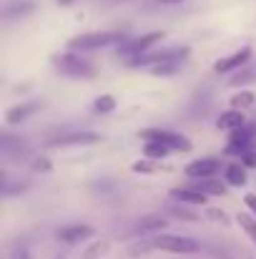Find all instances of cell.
I'll list each match as a JSON object with an SVG mask.
<instances>
[{"instance_id":"obj_1","label":"cell","mask_w":256,"mask_h":259,"mask_svg":"<svg viewBox=\"0 0 256 259\" xmlns=\"http://www.w3.org/2000/svg\"><path fill=\"white\" fill-rule=\"evenodd\" d=\"M50 66L56 68V73L58 76H63V78H76V81H88V78H93L95 76V66L83 58V56H78L76 51H68V53H56L53 58H50Z\"/></svg>"},{"instance_id":"obj_2","label":"cell","mask_w":256,"mask_h":259,"mask_svg":"<svg viewBox=\"0 0 256 259\" xmlns=\"http://www.w3.org/2000/svg\"><path fill=\"white\" fill-rule=\"evenodd\" d=\"M128 35L121 30H98V33H81L76 38L68 40V51L76 53H88V51H98V48H111L123 43Z\"/></svg>"},{"instance_id":"obj_3","label":"cell","mask_w":256,"mask_h":259,"mask_svg":"<svg viewBox=\"0 0 256 259\" xmlns=\"http://www.w3.org/2000/svg\"><path fill=\"white\" fill-rule=\"evenodd\" d=\"M148 247L151 249H161L171 254H196L201 249V244L191 237H181V234H148Z\"/></svg>"},{"instance_id":"obj_4","label":"cell","mask_w":256,"mask_h":259,"mask_svg":"<svg viewBox=\"0 0 256 259\" xmlns=\"http://www.w3.org/2000/svg\"><path fill=\"white\" fill-rule=\"evenodd\" d=\"M164 35H166L164 30H151V33H143V35H136V38H126L123 43H118V56L131 61L141 53H148L156 43L164 40Z\"/></svg>"},{"instance_id":"obj_5","label":"cell","mask_w":256,"mask_h":259,"mask_svg":"<svg viewBox=\"0 0 256 259\" xmlns=\"http://www.w3.org/2000/svg\"><path fill=\"white\" fill-rule=\"evenodd\" d=\"M188 53H191V48L188 46H181V48H164V51H148V53H141V56H136V58H131V61H126L131 68H153V66H159V63H164V61H171V58H188Z\"/></svg>"},{"instance_id":"obj_6","label":"cell","mask_w":256,"mask_h":259,"mask_svg":"<svg viewBox=\"0 0 256 259\" xmlns=\"http://www.w3.org/2000/svg\"><path fill=\"white\" fill-rule=\"evenodd\" d=\"M256 141V123H244L234 131H229V144L224 149L226 156H244Z\"/></svg>"},{"instance_id":"obj_7","label":"cell","mask_w":256,"mask_h":259,"mask_svg":"<svg viewBox=\"0 0 256 259\" xmlns=\"http://www.w3.org/2000/svg\"><path fill=\"white\" fill-rule=\"evenodd\" d=\"M138 136H141L143 141H148V139L164 141L173 151H191V149H193V144H191L183 134H176V131H169V128H141Z\"/></svg>"},{"instance_id":"obj_8","label":"cell","mask_w":256,"mask_h":259,"mask_svg":"<svg viewBox=\"0 0 256 259\" xmlns=\"http://www.w3.org/2000/svg\"><path fill=\"white\" fill-rule=\"evenodd\" d=\"M100 134L95 131H68V134H58L48 141V146H90L98 144Z\"/></svg>"},{"instance_id":"obj_9","label":"cell","mask_w":256,"mask_h":259,"mask_svg":"<svg viewBox=\"0 0 256 259\" xmlns=\"http://www.w3.org/2000/svg\"><path fill=\"white\" fill-rule=\"evenodd\" d=\"M221 159H196V161H188L186 166H183V174L188 176V179H206V176H216V174H221Z\"/></svg>"},{"instance_id":"obj_10","label":"cell","mask_w":256,"mask_h":259,"mask_svg":"<svg viewBox=\"0 0 256 259\" xmlns=\"http://www.w3.org/2000/svg\"><path fill=\"white\" fill-rule=\"evenodd\" d=\"M93 234H95V229L90 224H68L56 232L58 242H63V244H81L85 239H90Z\"/></svg>"},{"instance_id":"obj_11","label":"cell","mask_w":256,"mask_h":259,"mask_svg":"<svg viewBox=\"0 0 256 259\" xmlns=\"http://www.w3.org/2000/svg\"><path fill=\"white\" fill-rule=\"evenodd\" d=\"M251 58V48L249 46H244L241 51H236V53H231V56H226V58H219L216 63H214V73H236L246 61Z\"/></svg>"},{"instance_id":"obj_12","label":"cell","mask_w":256,"mask_h":259,"mask_svg":"<svg viewBox=\"0 0 256 259\" xmlns=\"http://www.w3.org/2000/svg\"><path fill=\"white\" fill-rule=\"evenodd\" d=\"M40 108V103L38 101H25V103H18V106H13V108H8V113H5V123L8 126H18V123H23V121H28L35 111Z\"/></svg>"},{"instance_id":"obj_13","label":"cell","mask_w":256,"mask_h":259,"mask_svg":"<svg viewBox=\"0 0 256 259\" xmlns=\"http://www.w3.org/2000/svg\"><path fill=\"white\" fill-rule=\"evenodd\" d=\"M171 199L173 201H181V204H191V206H198V204H206L209 194L193 189V186H176L171 189Z\"/></svg>"},{"instance_id":"obj_14","label":"cell","mask_w":256,"mask_h":259,"mask_svg":"<svg viewBox=\"0 0 256 259\" xmlns=\"http://www.w3.org/2000/svg\"><path fill=\"white\" fill-rule=\"evenodd\" d=\"M246 164L244 161H231V164H226L224 166V179H226V184L229 186H246V181H249V174H246Z\"/></svg>"},{"instance_id":"obj_15","label":"cell","mask_w":256,"mask_h":259,"mask_svg":"<svg viewBox=\"0 0 256 259\" xmlns=\"http://www.w3.org/2000/svg\"><path fill=\"white\" fill-rule=\"evenodd\" d=\"M166 227H169V219H166V217H161V214H148V217H143V219L136 224V232H138L141 237H148V234L164 232Z\"/></svg>"},{"instance_id":"obj_16","label":"cell","mask_w":256,"mask_h":259,"mask_svg":"<svg viewBox=\"0 0 256 259\" xmlns=\"http://www.w3.org/2000/svg\"><path fill=\"white\" fill-rule=\"evenodd\" d=\"M193 189H198V191H203L209 196H224L229 191V184H226V179L219 181L214 176H206V179H193Z\"/></svg>"},{"instance_id":"obj_17","label":"cell","mask_w":256,"mask_h":259,"mask_svg":"<svg viewBox=\"0 0 256 259\" xmlns=\"http://www.w3.org/2000/svg\"><path fill=\"white\" fill-rule=\"evenodd\" d=\"M244 123H246V116H244L241 108H229V111H224V113L216 118V126H219L221 131H234V128H239V126H244Z\"/></svg>"},{"instance_id":"obj_18","label":"cell","mask_w":256,"mask_h":259,"mask_svg":"<svg viewBox=\"0 0 256 259\" xmlns=\"http://www.w3.org/2000/svg\"><path fill=\"white\" fill-rule=\"evenodd\" d=\"M171 146H166L164 141H153V139H148L146 144H143V156H148V159H156V161H164V159H169L171 156Z\"/></svg>"},{"instance_id":"obj_19","label":"cell","mask_w":256,"mask_h":259,"mask_svg":"<svg viewBox=\"0 0 256 259\" xmlns=\"http://www.w3.org/2000/svg\"><path fill=\"white\" fill-rule=\"evenodd\" d=\"M186 58H171V61H164V63H159V66H153L151 68V76H164V78H169V76H176L178 71H181V63H183Z\"/></svg>"},{"instance_id":"obj_20","label":"cell","mask_w":256,"mask_h":259,"mask_svg":"<svg viewBox=\"0 0 256 259\" xmlns=\"http://www.w3.org/2000/svg\"><path fill=\"white\" fill-rule=\"evenodd\" d=\"M256 96L251 93V91H239V93H234L231 96V108H249V106H254Z\"/></svg>"},{"instance_id":"obj_21","label":"cell","mask_w":256,"mask_h":259,"mask_svg":"<svg viewBox=\"0 0 256 259\" xmlns=\"http://www.w3.org/2000/svg\"><path fill=\"white\" fill-rule=\"evenodd\" d=\"M93 111L95 113H113L116 111V98L113 96H98L95 101H93Z\"/></svg>"},{"instance_id":"obj_22","label":"cell","mask_w":256,"mask_h":259,"mask_svg":"<svg viewBox=\"0 0 256 259\" xmlns=\"http://www.w3.org/2000/svg\"><path fill=\"white\" fill-rule=\"evenodd\" d=\"M236 224L244 229V234L256 244V219H251L249 214H236Z\"/></svg>"},{"instance_id":"obj_23","label":"cell","mask_w":256,"mask_h":259,"mask_svg":"<svg viewBox=\"0 0 256 259\" xmlns=\"http://www.w3.org/2000/svg\"><path fill=\"white\" fill-rule=\"evenodd\" d=\"M33 10V3H15V5H8L5 8V13H3V18L5 20H10V18H18V15H25V13H30Z\"/></svg>"},{"instance_id":"obj_24","label":"cell","mask_w":256,"mask_h":259,"mask_svg":"<svg viewBox=\"0 0 256 259\" xmlns=\"http://www.w3.org/2000/svg\"><path fill=\"white\" fill-rule=\"evenodd\" d=\"M156 169H159V161H156V159H148V156L133 164V171L136 174H153Z\"/></svg>"},{"instance_id":"obj_25","label":"cell","mask_w":256,"mask_h":259,"mask_svg":"<svg viewBox=\"0 0 256 259\" xmlns=\"http://www.w3.org/2000/svg\"><path fill=\"white\" fill-rule=\"evenodd\" d=\"M106 249H108V244H106V242H95V244H90L83 254H81V259H98Z\"/></svg>"},{"instance_id":"obj_26","label":"cell","mask_w":256,"mask_h":259,"mask_svg":"<svg viewBox=\"0 0 256 259\" xmlns=\"http://www.w3.org/2000/svg\"><path fill=\"white\" fill-rule=\"evenodd\" d=\"M249 81H256V68L241 71L239 76H234V78L229 81V86H244V83H249Z\"/></svg>"},{"instance_id":"obj_27","label":"cell","mask_w":256,"mask_h":259,"mask_svg":"<svg viewBox=\"0 0 256 259\" xmlns=\"http://www.w3.org/2000/svg\"><path fill=\"white\" fill-rule=\"evenodd\" d=\"M169 211L176 217V219H183V222H196V219H198L196 214H191L188 209H181V206H171Z\"/></svg>"},{"instance_id":"obj_28","label":"cell","mask_w":256,"mask_h":259,"mask_svg":"<svg viewBox=\"0 0 256 259\" xmlns=\"http://www.w3.org/2000/svg\"><path fill=\"white\" fill-rule=\"evenodd\" d=\"M241 161H244L249 169H256V149H254V146H251V149H249V151L241 156Z\"/></svg>"},{"instance_id":"obj_29","label":"cell","mask_w":256,"mask_h":259,"mask_svg":"<svg viewBox=\"0 0 256 259\" xmlns=\"http://www.w3.org/2000/svg\"><path fill=\"white\" fill-rule=\"evenodd\" d=\"M33 171H50V161H48L45 156L35 159V161H33Z\"/></svg>"},{"instance_id":"obj_30","label":"cell","mask_w":256,"mask_h":259,"mask_svg":"<svg viewBox=\"0 0 256 259\" xmlns=\"http://www.w3.org/2000/svg\"><path fill=\"white\" fill-rule=\"evenodd\" d=\"M209 219H214V222H221V224H229V217H226L224 211H219V209H209Z\"/></svg>"},{"instance_id":"obj_31","label":"cell","mask_w":256,"mask_h":259,"mask_svg":"<svg viewBox=\"0 0 256 259\" xmlns=\"http://www.w3.org/2000/svg\"><path fill=\"white\" fill-rule=\"evenodd\" d=\"M10 259H30V257H28V249H25V247L20 244V247H15V249H13Z\"/></svg>"},{"instance_id":"obj_32","label":"cell","mask_w":256,"mask_h":259,"mask_svg":"<svg viewBox=\"0 0 256 259\" xmlns=\"http://www.w3.org/2000/svg\"><path fill=\"white\" fill-rule=\"evenodd\" d=\"M244 204L251 209V214H256V194H246L244 196Z\"/></svg>"},{"instance_id":"obj_33","label":"cell","mask_w":256,"mask_h":259,"mask_svg":"<svg viewBox=\"0 0 256 259\" xmlns=\"http://www.w3.org/2000/svg\"><path fill=\"white\" fill-rule=\"evenodd\" d=\"M159 3H164V5H173V3H181V0H159Z\"/></svg>"},{"instance_id":"obj_34","label":"cell","mask_w":256,"mask_h":259,"mask_svg":"<svg viewBox=\"0 0 256 259\" xmlns=\"http://www.w3.org/2000/svg\"><path fill=\"white\" fill-rule=\"evenodd\" d=\"M56 3H58V5H71L73 0H56Z\"/></svg>"},{"instance_id":"obj_35","label":"cell","mask_w":256,"mask_h":259,"mask_svg":"<svg viewBox=\"0 0 256 259\" xmlns=\"http://www.w3.org/2000/svg\"><path fill=\"white\" fill-rule=\"evenodd\" d=\"M53 259H68V257H66V254H56Z\"/></svg>"}]
</instances>
